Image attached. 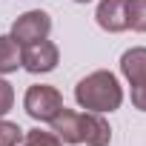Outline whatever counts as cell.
Instances as JSON below:
<instances>
[{
	"instance_id": "obj_1",
	"label": "cell",
	"mask_w": 146,
	"mask_h": 146,
	"mask_svg": "<svg viewBox=\"0 0 146 146\" xmlns=\"http://www.w3.org/2000/svg\"><path fill=\"white\" fill-rule=\"evenodd\" d=\"M52 132L63 143H86V146H109L112 129L100 117V112H72L60 109V115L52 120Z\"/></svg>"
},
{
	"instance_id": "obj_2",
	"label": "cell",
	"mask_w": 146,
	"mask_h": 146,
	"mask_svg": "<svg viewBox=\"0 0 146 146\" xmlns=\"http://www.w3.org/2000/svg\"><path fill=\"white\" fill-rule=\"evenodd\" d=\"M75 100L89 112H115L123 103V89L112 72L98 69L75 86Z\"/></svg>"
},
{
	"instance_id": "obj_3",
	"label": "cell",
	"mask_w": 146,
	"mask_h": 146,
	"mask_svg": "<svg viewBox=\"0 0 146 146\" xmlns=\"http://www.w3.org/2000/svg\"><path fill=\"white\" fill-rule=\"evenodd\" d=\"M23 106H26L29 117L52 123L60 115V109H63V98H60V92L54 86H43L40 83V86H29V92L23 98Z\"/></svg>"
},
{
	"instance_id": "obj_4",
	"label": "cell",
	"mask_w": 146,
	"mask_h": 146,
	"mask_svg": "<svg viewBox=\"0 0 146 146\" xmlns=\"http://www.w3.org/2000/svg\"><path fill=\"white\" fill-rule=\"evenodd\" d=\"M49 29H52V17H49L46 12L35 9V12H26V15H20V17L15 20V26H12V37H15L17 46H29V43L46 40Z\"/></svg>"
},
{
	"instance_id": "obj_5",
	"label": "cell",
	"mask_w": 146,
	"mask_h": 146,
	"mask_svg": "<svg viewBox=\"0 0 146 146\" xmlns=\"http://www.w3.org/2000/svg\"><path fill=\"white\" fill-rule=\"evenodd\" d=\"M57 46L49 43V40H37V43H29L23 46L20 52V66L32 75H43V72H52L57 66Z\"/></svg>"
},
{
	"instance_id": "obj_6",
	"label": "cell",
	"mask_w": 146,
	"mask_h": 146,
	"mask_svg": "<svg viewBox=\"0 0 146 146\" xmlns=\"http://www.w3.org/2000/svg\"><path fill=\"white\" fill-rule=\"evenodd\" d=\"M126 3L129 0H100L98 6V26L106 32H123L129 29V17H126Z\"/></svg>"
},
{
	"instance_id": "obj_7",
	"label": "cell",
	"mask_w": 146,
	"mask_h": 146,
	"mask_svg": "<svg viewBox=\"0 0 146 146\" xmlns=\"http://www.w3.org/2000/svg\"><path fill=\"white\" fill-rule=\"evenodd\" d=\"M120 72L129 78L132 86H146V49L137 46V49L123 52V57H120Z\"/></svg>"
},
{
	"instance_id": "obj_8",
	"label": "cell",
	"mask_w": 146,
	"mask_h": 146,
	"mask_svg": "<svg viewBox=\"0 0 146 146\" xmlns=\"http://www.w3.org/2000/svg\"><path fill=\"white\" fill-rule=\"evenodd\" d=\"M17 66H20V49L12 35H3L0 37V75L17 72Z\"/></svg>"
},
{
	"instance_id": "obj_9",
	"label": "cell",
	"mask_w": 146,
	"mask_h": 146,
	"mask_svg": "<svg viewBox=\"0 0 146 146\" xmlns=\"http://www.w3.org/2000/svg\"><path fill=\"white\" fill-rule=\"evenodd\" d=\"M126 17H129V29L146 32V0H129L126 3Z\"/></svg>"
},
{
	"instance_id": "obj_10",
	"label": "cell",
	"mask_w": 146,
	"mask_h": 146,
	"mask_svg": "<svg viewBox=\"0 0 146 146\" xmlns=\"http://www.w3.org/2000/svg\"><path fill=\"white\" fill-rule=\"evenodd\" d=\"M23 146H63V140H60L54 132H40V129H32V132H26Z\"/></svg>"
},
{
	"instance_id": "obj_11",
	"label": "cell",
	"mask_w": 146,
	"mask_h": 146,
	"mask_svg": "<svg viewBox=\"0 0 146 146\" xmlns=\"http://www.w3.org/2000/svg\"><path fill=\"white\" fill-rule=\"evenodd\" d=\"M20 140H23V129L17 123L0 120V146H17Z\"/></svg>"
},
{
	"instance_id": "obj_12",
	"label": "cell",
	"mask_w": 146,
	"mask_h": 146,
	"mask_svg": "<svg viewBox=\"0 0 146 146\" xmlns=\"http://www.w3.org/2000/svg\"><path fill=\"white\" fill-rule=\"evenodd\" d=\"M12 103H15V92H12V83L0 80V117H3V115L12 109Z\"/></svg>"
},
{
	"instance_id": "obj_13",
	"label": "cell",
	"mask_w": 146,
	"mask_h": 146,
	"mask_svg": "<svg viewBox=\"0 0 146 146\" xmlns=\"http://www.w3.org/2000/svg\"><path fill=\"white\" fill-rule=\"evenodd\" d=\"M132 103L135 109L146 112V86H132Z\"/></svg>"
},
{
	"instance_id": "obj_14",
	"label": "cell",
	"mask_w": 146,
	"mask_h": 146,
	"mask_svg": "<svg viewBox=\"0 0 146 146\" xmlns=\"http://www.w3.org/2000/svg\"><path fill=\"white\" fill-rule=\"evenodd\" d=\"M78 3H89V0H78Z\"/></svg>"
}]
</instances>
